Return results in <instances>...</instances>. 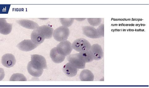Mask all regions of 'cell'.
I'll use <instances>...</instances> for the list:
<instances>
[{"label":"cell","instance_id":"17","mask_svg":"<svg viewBox=\"0 0 149 88\" xmlns=\"http://www.w3.org/2000/svg\"><path fill=\"white\" fill-rule=\"evenodd\" d=\"M80 78L82 81H93L94 76L91 71L88 69H84L80 75Z\"/></svg>","mask_w":149,"mask_h":88},{"label":"cell","instance_id":"20","mask_svg":"<svg viewBox=\"0 0 149 88\" xmlns=\"http://www.w3.org/2000/svg\"><path fill=\"white\" fill-rule=\"evenodd\" d=\"M74 18H60V20L63 26L69 27L73 24Z\"/></svg>","mask_w":149,"mask_h":88},{"label":"cell","instance_id":"19","mask_svg":"<svg viewBox=\"0 0 149 88\" xmlns=\"http://www.w3.org/2000/svg\"><path fill=\"white\" fill-rule=\"evenodd\" d=\"M10 81H26V78L22 74L19 73L13 74L11 77Z\"/></svg>","mask_w":149,"mask_h":88},{"label":"cell","instance_id":"16","mask_svg":"<svg viewBox=\"0 0 149 88\" xmlns=\"http://www.w3.org/2000/svg\"><path fill=\"white\" fill-rule=\"evenodd\" d=\"M78 57L85 63H90L94 60L90 50L84 51L77 54Z\"/></svg>","mask_w":149,"mask_h":88},{"label":"cell","instance_id":"9","mask_svg":"<svg viewBox=\"0 0 149 88\" xmlns=\"http://www.w3.org/2000/svg\"><path fill=\"white\" fill-rule=\"evenodd\" d=\"M1 62L3 65L4 67L10 68L15 65L16 60L15 57L12 54H7L2 57Z\"/></svg>","mask_w":149,"mask_h":88},{"label":"cell","instance_id":"21","mask_svg":"<svg viewBox=\"0 0 149 88\" xmlns=\"http://www.w3.org/2000/svg\"><path fill=\"white\" fill-rule=\"evenodd\" d=\"M87 21L91 26L94 27L100 25L102 19L101 18H88Z\"/></svg>","mask_w":149,"mask_h":88},{"label":"cell","instance_id":"2","mask_svg":"<svg viewBox=\"0 0 149 88\" xmlns=\"http://www.w3.org/2000/svg\"><path fill=\"white\" fill-rule=\"evenodd\" d=\"M72 45L73 49L79 52L90 50L91 47L89 42L83 38L76 40L73 42Z\"/></svg>","mask_w":149,"mask_h":88},{"label":"cell","instance_id":"15","mask_svg":"<svg viewBox=\"0 0 149 88\" xmlns=\"http://www.w3.org/2000/svg\"><path fill=\"white\" fill-rule=\"evenodd\" d=\"M45 39L37 29L34 30L31 34V40L37 46L43 43Z\"/></svg>","mask_w":149,"mask_h":88},{"label":"cell","instance_id":"23","mask_svg":"<svg viewBox=\"0 0 149 88\" xmlns=\"http://www.w3.org/2000/svg\"><path fill=\"white\" fill-rule=\"evenodd\" d=\"M74 19H76L77 21L79 22H81L85 20L86 19V18H74Z\"/></svg>","mask_w":149,"mask_h":88},{"label":"cell","instance_id":"4","mask_svg":"<svg viewBox=\"0 0 149 88\" xmlns=\"http://www.w3.org/2000/svg\"><path fill=\"white\" fill-rule=\"evenodd\" d=\"M56 48L59 53L66 57L70 54L73 49L72 44L67 40L60 42Z\"/></svg>","mask_w":149,"mask_h":88},{"label":"cell","instance_id":"3","mask_svg":"<svg viewBox=\"0 0 149 88\" xmlns=\"http://www.w3.org/2000/svg\"><path fill=\"white\" fill-rule=\"evenodd\" d=\"M30 61L34 67L37 69H42L47 68L46 59L42 56L39 54L31 55Z\"/></svg>","mask_w":149,"mask_h":88},{"label":"cell","instance_id":"11","mask_svg":"<svg viewBox=\"0 0 149 88\" xmlns=\"http://www.w3.org/2000/svg\"><path fill=\"white\" fill-rule=\"evenodd\" d=\"M17 24L22 27L27 29L36 30L38 29L39 25L36 22L29 20H21L17 21Z\"/></svg>","mask_w":149,"mask_h":88},{"label":"cell","instance_id":"13","mask_svg":"<svg viewBox=\"0 0 149 88\" xmlns=\"http://www.w3.org/2000/svg\"><path fill=\"white\" fill-rule=\"evenodd\" d=\"M12 29V24L8 23L5 18L0 19V33L4 35L10 33Z\"/></svg>","mask_w":149,"mask_h":88},{"label":"cell","instance_id":"22","mask_svg":"<svg viewBox=\"0 0 149 88\" xmlns=\"http://www.w3.org/2000/svg\"><path fill=\"white\" fill-rule=\"evenodd\" d=\"M98 32L101 37L104 36V25L103 24L99 25L97 29Z\"/></svg>","mask_w":149,"mask_h":88},{"label":"cell","instance_id":"1","mask_svg":"<svg viewBox=\"0 0 149 88\" xmlns=\"http://www.w3.org/2000/svg\"><path fill=\"white\" fill-rule=\"evenodd\" d=\"M70 34L68 27L60 26L54 31L53 36L54 39L58 42L67 40Z\"/></svg>","mask_w":149,"mask_h":88},{"label":"cell","instance_id":"6","mask_svg":"<svg viewBox=\"0 0 149 88\" xmlns=\"http://www.w3.org/2000/svg\"><path fill=\"white\" fill-rule=\"evenodd\" d=\"M67 60L69 62L77 69H83L85 68L86 63L78 57L77 54L69 55L67 57Z\"/></svg>","mask_w":149,"mask_h":88},{"label":"cell","instance_id":"10","mask_svg":"<svg viewBox=\"0 0 149 88\" xmlns=\"http://www.w3.org/2000/svg\"><path fill=\"white\" fill-rule=\"evenodd\" d=\"M43 36L45 39H49L52 38L54 29L52 27L48 25H44L39 27L37 29Z\"/></svg>","mask_w":149,"mask_h":88},{"label":"cell","instance_id":"5","mask_svg":"<svg viewBox=\"0 0 149 88\" xmlns=\"http://www.w3.org/2000/svg\"><path fill=\"white\" fill-rule=\"evenodd\" d=\"M83 34L88 38L97 39L101 38L97 29L90 26L83 27L82 28Z\"/></svg>","mask_w":149,"mask_h":88},{"label":"cell","instance_id":"12","mask_svg":"<svg viewBox=\"0 0 149 88\" xmlns=\"http://www.w3.org/2000/svg\"><path fill=\"white\" fill-rule=\"evenodd\" d=\"M50 57L52 61L55 63L59 64L63 62L66 56L59 53L56 47L51 49L50 52Z\"/></svg>","mask_w":149,"mask_h":88},{"label":"cell","instance_id":"18","mask_svg":"<svg viewBox=\"0 0 149 88\" xmlns=\"http://www.w3.org/2000/svg\"><path fill=\"white\" fill-rule=\"evenodd\" d=\"M27 71L32 76L36 78L40 77L43 72V69H40L34 67L30 62L28 64Z\"/></svg>","mask_w":149,"mask_h":88},{"label":"cell","instance_id":"14","mask_svg":"<svg viewBox=\"0 0 149 88\" xmlns=\"http://www.w3.org/2000/svg\"><path fill=\"white\" fill-rule=\"evenodd\" d=\"M78 69L69 62L65 64L63 68L64 73L69 77L75 76L77 73Z\"/></svg>","mask_w":149,"mask_h":88},{"label":"cell","instance_id":"8","mask_svg":"<svg viewBox=\"0 0 149 88\" xmlns=\"http://www.w3.org/2000/svg\"><path fill=\"white\" fill-rule=\"evenodd\" d=\"M94 58L95 61H99L104 57V52L101 46L96 44L91 45L90 50Z\"/></svg>","mask_w":149,"mask_h":88},{"label":"cell","instance_id":"7","mask_svg":"<svg viewBox=\"0 0 149 88\" xmlns=\"http://www.w3.org/2000/svg\"><path fill=\"white\" fill-rule=\"evenodd\" d=\"M37 46L31 40H25L19 43L17 47L22 51L27 52L34 49Z\"/></svg>","mask_w":149,"mask_h":88}]
</instances>
